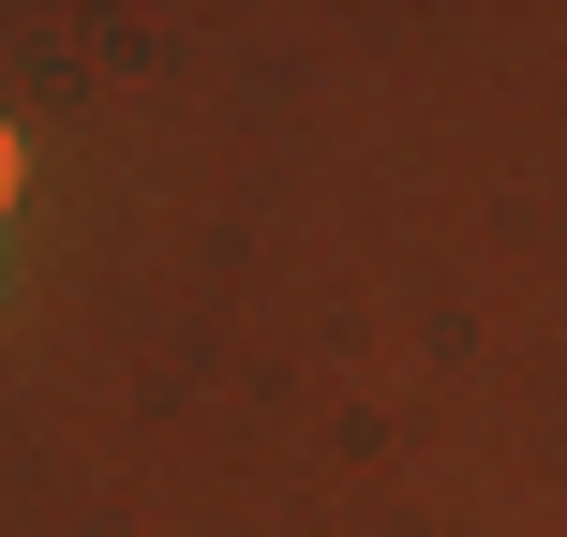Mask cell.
<instances>
[{"label":"cell","instance_id":"1","mask_svg":"<svg viewBox=\"0 0 567 537\" xmlns=\"http://www.w3.org/2000/svg\"><path fill=\"white\" fill-rule=\"evenodd\" d=\"M0 209H16V135H0Z\"/></svg>","mask_w":567,"mask_h":537}]
</instances>
